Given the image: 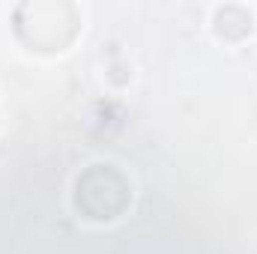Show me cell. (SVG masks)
<instances>
[{
    "mask_svg": "<svg viewBox=\"0 0 257 254\" xmlns=\"http://www.w3.org/2000/svg\"><path fill=\"white\" fill-rule=\"evenodd\" d=\"M215 30L227 39H242L251 33V12L242 6H224L215 12Z\"/></svg>",
    "mask_w": 257,
    "mask_h": 254,
    "instance_id": "cell-3",
    "label": "cell"
},
{
    "mask_svg": "<svg viewBox=\"0 0 257 254\" xmlns=\"http://www.w3.org/2000/svg\"><path fill=\"white\" fill-rule=\"evenodd\" d=\"M128 203V183L111 165H93L78 177V206L90 218H117Z\"/></svg>",
    "mask_w": 257,
    "mask_h": 254,
    "instance_id": "cell-2",
    "label": "cell"
},
{
    "mask_svg": "<svg viewBox=\"0 0 257 254\" xmlns=\"http://www.w3.org/2000/svg\"><path fill=\"white\" fill-rule=\"evenodd\" d=\"M15 33L30 51H63L78 33V9L72 3H21L15 9Z\"/></svg>",
    "mask_w": 257,
    "mask_h": 254,
    "instance_id": "cell-1",
    "label": "cell"
}]
</instances>
